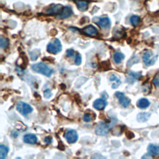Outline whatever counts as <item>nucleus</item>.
<instances>
[{
    "instance_id": "obj_25",
    "label": "nucleus",
    "mask_w": 159,
    "mask_h": 159,
    "mask_svg": "<svg viewBox=\"0 0 159 159\" xmlns=\"http://www.w3.org/2000/svg\"><path fill=\"white\" fill-rule=\"evenodd\" d=\"M93 119V117L90 113H85L83 116V121L86 122H91Z\"/></svg>"
},
{
    "instance_id": "obj_21",
    "label": "nucleus",
    "mask_w": 159,
    "mask_h": 159,
    "mask_svg": "<svg viewBox=\"0 0 159 159\" xmlns=\"http://www.w3.org/2000/svg\"><path fill=\"white\" fill-rule=\"evenodd\" d=\"M124 57H125L124 55L122 54V53L117 52L115 53L114 55L113 59H114V61L115 62V63H120L122 61L124 58Z\"/></svg>"
},
{
    "instance_id": "obj_16",
    "label": "nucleus",
    "mask_w": 159,
    "mask_h": 159,
    "mask_svg": "<svg viewBox=\"0 0 159 159\" xmlns=\"http://www.w3.org/2000/svg\"><path fill=\"white\" fill-rule=\"evenodd\" d=\"M151 116L150 113H147V112H143V113H140L138 114L137 116V121L139 122H145L150 118Z\"/></svg>"
},
{
    "instance_id": "obj_7",
    "label": "nucleus",
    "mask_w": 159,
    "mask_h": 159,
    "mask_svg": "<svg viewBox=\"0 0 159 159\" xmlns=\"http://www.w3.org/2000/svg\"><path fill=\"white\" fill-rule=\"evenodd\" d=\"M65 137L68 143L73 144L77 141L78 135L75 130H69L66 132Z\"/></svg>"
},
{
    "instance_id": "obj_29",
    "label": "nucleus",
    "mask_w": 159,
    "mask_h": 159,
    "mask_svg": "<svg viewBox=\"0 0 159 159\" xmlns=\"http://www.w3.org/2000/svg\"><path fill=\"white\" fill-rule=\"evenodd\" d=\"M74 54H75V51L73 49H70L67 50L66 55L68 57H72L74 55Z\"/></svg>"
},
{
    "instance_id": "obj_24",
    "label": "nucleus",
    "mask_w": 159,
    "mask_h": 159,
    "mask_svg": "<svg viewBox=\"0 0 159 159\" xmlns=\"http://www.w3.org/2000/svg\"><path fill=\"white\" fill-rule=\"evenodd\" d=\"M40 54V52L38 50H34L31 52V58L32 60H36L39 57V54Z\"/></svg>"
},
{
    "instance_id": "obj_12",
    "label": "nucleus",
    "mask_w": 159,
    "mask_h": 159,
    "mask_svg": "<svg viewBox=\"0 0 159 159\" xmlns=\"http://www.w3.org/2000/svg\"><path fill=\"white\" fill-rule=\"evenodd\" d=\"M96 23L99 27L104 29H108L111 26V21L108 17H101Z\"/></svg>"
},
{
    "instance_id": "obj_11",
    "label": "nucleus",
    "mask_w": 159,
    "mask_h": 159,
    "mask_svg": "<svg viewBox=\"0 0 159 159\" xmlns=\"http://www.w3.org/2000/svg\"><path fill=\"white\" fill-rule=\"evenodd\" d=\"M107 105V101L104 99H97L93 103V107L97 110L104 109Z\"/></svg>"
},
{
    "instance_id": "obj_22",
    "label": "nucleus",
    "mask_w": 159,
    "mask_h": 159,
    "mask_svg": "<svg viewBox=\"0 0 159 159\" xmlns=\"http://www.w3.org/2000/svg\"><path fill=\"white\" fill-rule=\"evenodd\" d=\"M140 21V17L136 15L132 16L130 18V22L131 23V24L134 26H137Z\"/></svg>"
},
{
    "instance_id": "obj_18",
    "label": "nucleus",
    "mask_w": 159,
    "mask_h": 159,
    "mask_svg": "<svg viewBox=\"0 0 159 159\" xmlns=\"http://www.w3.org/2000/svg\"><path fill=\"white\" fill-rule=\"evenodd\" d=\"M76 4L80 11H86L88 7V3L83 0H76Z\"/></svg>"
},
{
    "instance_id": "obj_17",
    "label": "nucleus",
    "mask_w": 159,
    "mask_h": 159,
    "mask_svg": "<svg viewBox=\"0 0 159 159\" xmlns=\"http://www.w3.org/2000/svg\"><path fill=\"white\" fill-rule=\"evenodd\" d=\"M149 154L153 156H157L159 155V145L154 144H150L148 147Z\"/></svg>"
},
{
    "instance_id": "obj_13",
    "label": "nucleus",
    "mask_w": 159,
    "mask_h": 159,
    "mask_svg": "<svg viewBox=\"0 0 159 159\" xmlns=\"http://www.w3.org/2000/svg\"><path fill=\"white\" fill-rule=\"evenodd\" d=\"M24 142L26 144H35L37 142V137L35 134H26L24 137Z\"/></svg>"
},
{
    "instance_id": "obj_10",
    "label": "nucleus",
    "mask_w": 159,
    "mask_h": 159,
    "mask_svg": "<svg viewBox=\"0 0 159 159\" xmlns=\"http://www.w3.org/2000/svg\"><path fill=\"white\" fill-rule=\"evenodd\" d=\"M141 76V75L139 73H135V72H129L126 76V81L127 83L132 84L134 82L139 80Z\"/></svg>"
},
{
    "instance_id": "obj_5",
    "label": "nucleus",
    "mask_w": 159,
    "mask_h": 159,
    "mask_svg": "<svg viewBox=\"0 0 159 159\" xmlns=\"http://www.w3.org/2000/svg\"><path fill=\"white\" fill-rule=\"evenodd\" d=\"M16 109L23 116H26L29 113H31L33 111L32 108L30 105L22 101L18 102L17 104Z\"/></svg>"
},
{
    "instance_id": "obj_20",
    "label": "nucleus",
    "mask_w": 159,
    "mask_h": 159,
    "mask_svg": "<svg viewBox=\"0 0 159 159\" xmlns=\"http://www.w3.org/2000/svg\"><path fill=\"white\" fill-rule=\"evenodd\" d=\"M8 148L5 145H0V158L4 159L7 157L8 153Z\"/></svg>"
},
{
    "instance_id": "obj_26",
    "label": "nucleus",
    "mask_w": 159,
    "mask_h": 159,
    "mask_svg": "<svg viewBox=\"0 0 159 159\" xmlns=\"http://www.w3.org/2000/svg\"><path fill=\"white\" fill-rule=\"evenodd\" d=\"M153 83L156 86L159 87V73H157L153 79Z\"/></svg>"
},
{
    "instance_id": "obj_28",
    "label": "nucleus",
    "mask_w": 159,
    "mask_h": 159,
    "mask_svg": "<svg viewBox=\"0 0 159 159\" xmlns=\"http://www.w3.org/2000/svg\"><path fill=\"white\" fill-rule=\"evenodd\" d=\"M75 63L76 65H79L81 63V57L80 54L76 55L75 57Z\"/></svg>"
},
{
    "instance_id": "obj_14",
    "label": "nucleus",
    "mask_w": 159,
    "mask_h": 159,
    "mask_svg": "<svg viewBox=\"0 0 159 159\" xmlns=\"http://www.w3.org/2000/svg\"><path fill=\"white\" fill-rule=\"evenodd\" d=\"M83 31L84 33L88 36H95L98 34L97 29L92 25H89L86 27H85L83 29Z\"/></svg>"
},
{
    "instance_id": "obj_27",
    "label": "nucleus",
    "mask_w": 159,
    "mask_h": 159,
    "mask_svg": "<svg viewBox=\"0 0 159 159\" xmlns=\"http://www.w3.org/2000/svg\"><path fill=\"white\" fill-rule=\"evenodd\" d=\"M44 97L45 98L49 99L52 96V93L49 89H47L44 91Z\"/></svg>"
},
{
    "instance_id": "obj_23",
    "label": "nucleus",
    "mask_w": 159,
    "mask_h": 159,
    "mask_svg": "<svg viewBox=\"0 0 159 159\" xmlns=\"http://www.w3.org/2000/svg\"><path fill=\"white\" fill-rule=\"evenodd\" d=\"M0 45H1V47L2 49L7 48V47L9 45L8 40L3 37H1V39H0Z\"/></svg>"
},
{
    "instance_id": "obj_15",
    "label": "nucleus",
    "mask_w": 159,
    "mask_h": 159,
    "mask_svg": "<svg viewBox=\"0 0 159 159\" xmlns=\"http://www.w3.org/2000/svg\"><path fill=\"white\" fill-rule=\"evenodd\" d=\"M109 80H110V81L113 83H112L111 86H112V88H113V89H116V88H118L119 85L121 84V81L120 79L114 74H113L110 76Z\"/></svg>"
},
{
    "instance_id": "obj_6",
    "label": "nucleus",
    "mask_w": 159,
    "mask_h": 159,
    "mask_svg": "<svg viewBox=\"0 0 159 159\" xmlns=\"http://www.w3.org/2000/svg\"><path fill=\"white\" fill-rule=\"evenodd\" d=\"M116 97L118 99L119 103L124 108H127L131 103V99L125 96L124 94L122 92L117 91L115 93Z\"/></svg>"
},
{
    "instance_id": "obj_2",
    "label": "nucleus",
    "mask_w": 159,
    "mask_h": 159,
    "mask_svg": "<svg viewBox=\"0 0 159 159\" xmlns=\"http://www.w3.org/2000/svg\"><path fill=\"white\" fill-rule=\"evenodd\" d=\"M32 69L34 72L42 74L46 76H50L54 73V70L50 68L46 64L42 62H39L32 65Z\"/></svg>"
},
{
    "instance_id": "obj_8",
    "label": "nucleus",
    "mask_w": 159,
    "mask_h": 159,
    "mask_svg": "<svg viewBox=\"0 0 159 159\" xmlns=\"http://www.w3.org/2000/svg\"><path fill=\"white\" fill-rule=\"evenodd\" d=\"M63 6L61 4H53L50 8L46 11V14L50 15H58L63 9Z\"/></svg>"
},
{
    "instance_id": "obj_3",
    "label": "nucleus",
    "mask_w": 159,
    "mask_h": 159,
    "mask_svg": "<svg viewBox=\"0 0 159 159\" xmlns=\"http://www.w3.org/2000/svg\"><path fill=\"white\" fill-rule=\"evenodd\" d=\"M47 50L50 54H58V52H60L62 50V45L60 41L58 39H55L53 42H50L47 47Z\"/></svg>"
},
{
    "instance_id": "obj_30",
    "label": "nucleus",
    "mask_w": 159,
    "mask_h": 159,
    "mask_svg": "<svg viewBox=\"0 0 159 159\" xmlns=\"http://www.w3.org/2000/svg\"><path fill=\"white\" fill-rule=\"evenodd\" d=\"M44 141H45V142L46 144H49L52 143V138L51 137H50V136L46 137L45 138Z\"/></svg>"
},
{
    "instance_id": "obj_1",
    "label": "nucleus",
    "mask_w": 159,
    "mask_h": 159,
    "mask_svg": "<svg viewBox=\"0 0 159 159\" xmlns=\"http://www.w3.org/2000/svg\"><path fill=\"white\" fill-rule=\"evenodd\" d=\"M117 122L114 118H111L109 121H101L100 122L95 129V132L97 135L104 136L107 135L109 131L113 128Z\"/></svg>"
},
{
    "instance_id": "obj_9",
    "label": "nucleus",
    "mask_w": 159,
    "mask_h": 159,
    "mask_svg": "<svg viewBox=\"0 0 159 159\" xmlns=\"http://www.w3.org/2000/svg\"><path fill=\"white\" fill-rule=\"evenodd\" d=\"M73 14V11L72 8L68 6L64 7L62 11V12L57 16V18L58 19H67Z\"/></svg>"
},
{
    "instance_id": "obj_4",
    "label": "nucleus",
    "mask_w": 159,
    "mask_h": 159,
    "mask_svg": "<svg viewBox=\"0 0 159 159\" xmlns=\"http://www.w3.org/2000/svg\"><path fill=\"white\" fill-rule=\"evenodd\" d=\"M157 57V55H154L152 51L149 50L145 52L144 54L142 60L147 66H150L155 63Z\"/></svg>"
},
{
    "instance_id": "obj_19",
    "label": "nucleus",
    "mask_w": 159,
    "mask_h": 159,
    "mask_svg": "<svg viewBox=\"0 0 159 159\" xmlns=\"http://www.w3.org/2000/svg\"><path fill=\"white\" fill-rule=\"evenodd\" d=\"M137 105L140 109H146L150 106V102L146 98H141L137 101Z\"/></svg>"
}]
</instances>
